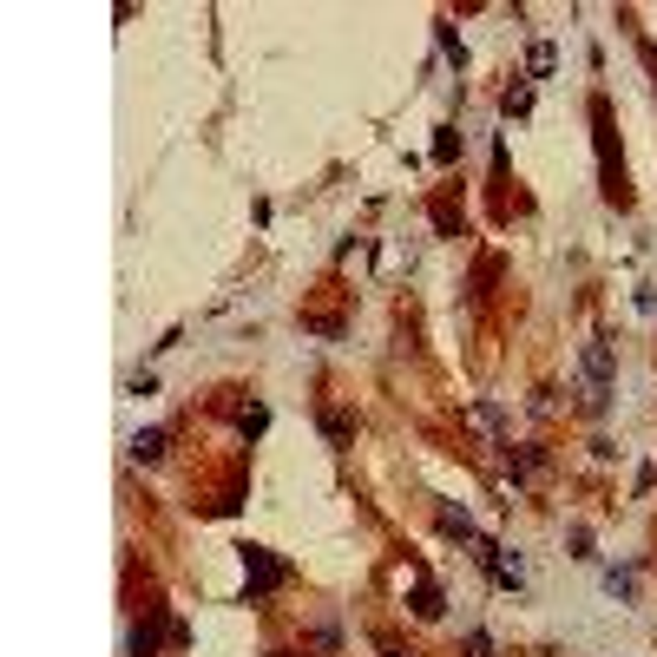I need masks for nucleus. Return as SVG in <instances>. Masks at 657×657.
<instances>
[{
    "label": "nucleus",
    "instance_id": "f257e3e1",
    "mask_svg": "<svg viewBox=\"0 0 657 657\" xmlns=\"http://www.w3.org/2000/svg\"><path fill=\"white\" fill-rule=\"evenodd\" d=\"M585 375H592L598 401H605V388H612V348H605V342H592V348H585Z\"/></svg>",
    "mask_w": 657,
    "mask_h": 657
},
{
    "label": "nucleus",
    "instance_id": "f03ea898",
    "mask_svg": "<svg viewBox=\"0 0 657 657\" xmlns=\"http://www.w3.org/2000/svg\"><path fill=\"white\" fill-rule=\"evenodd\" d=\"M158 447H164V434H158V427H145L139 441H132V454H139V460H158Z\"/></svg>",
    "mask_w": 657,
    "mask_h": 657
},
{
    "label": "nucleus",
    "instance_id": "7ed1b4c3",
    "mask_svg": "<svg viewBox=\"0 0 657 657\" xmlns=\"http://www.w3.org/2000/svg\"><path fill=\"white\" fill-rule=\"evenodd\" d=\"M605 585H612L618 598H632V585H638V572H632V565H624V572H605Z\"/></svg>",
    "mask_w": 657,
    "mask_h": 657
}]
</instances>
